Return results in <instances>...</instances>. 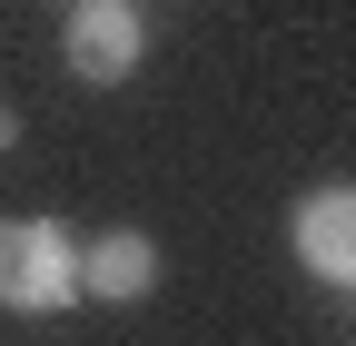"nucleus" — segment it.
Masks as SVG:
<instances>
[{"label": "nucleus", "mask_w": 356, "mask_h": 346, "mask_svg": "<svg viewBox=\"0 0 356 346\" xmlns=\"http://www.w3.org/2000/svg\"><path fill=\"white\" fill-rule=\"evenodd\" d=\"M20 149V109H0V158H10Z\"/></svg>", "instance_id": "5"}, {"label": "nucleus", "mask_w": 356, "mask_h": 346, "mask_svg": "<svg viewBox=\"0 0 356 346\" xmlns=\"http://www.w3.org/2000/svg\"><path fill=\"white\" fill-rule=\"evenodd\" d=\"M0 307L10 317H70L79 307V238L60 218H0Z\"/></svg>", "instance_id": "1"}, {"label": "nucleus", "mask_w": 356, "mask_h": 346, "mask_svg": "<svg viewBox=\"0 0 356 346\" xmlns=\"http://www.w3.org/2000/svg\"><path fill=\"white\" fill-rule=\"evenodd\" d=\"M60 10H70V0H60Z\"/></svg>", "instance_id": "6"}, {"label": "nucleus", "mask_w": 356, "mask_h": 346, "mask_svg": "<svg viewBox=\"0 0 356 346\" xmlns=\"http://www.w3.org/2000/svg\"><path fill=\"white\" fill-rule=\"evenodd\" d=\"M149 50V20L129 10V0H70V20H60V69L79 79V90H119L129 69H139Z\"/></svg>", "instance_id": "2"}, {"label": "nucleus", "mask_w": 356, "mask_h": 346, "mask_svg": "<svg viewBox=\"0 0 356 346\" xmlns=\"http://www.w3.org/2000/svg\"><path fill=\"white\" fill-rule=\"evenodd\" d=\"M287 238H297V267L317 277L327 297L356 287V188H346V179L307 188V198H297V218H287Z\"/></svg>", "instance_id": "3"}, {"label": "nucleus", "mask_w": 356, "mask_h": 346, "mask_svg": "<svg viewBox=\"0 0 356 346\" xmlns=\"http://www.w3.org/2000/svg\"><path fill=\"white\" fill-rule=\"evenodd\" d=\"M159 287V238L149 228H99L79 247V297H99V307H139Z\"/></svg>", "instance_id": "4"}]
</instances>
